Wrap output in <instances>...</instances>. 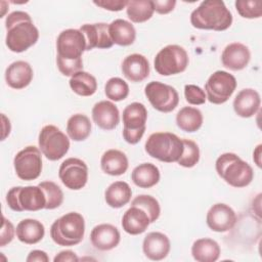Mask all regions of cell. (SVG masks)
I'll return each instance as SVG.
<instances>
[{"label": "cell", "instance_id": "6da1fadb", "mask_svg": "<svg viewBox=\"0 0 262 262\" xmlns=\"http://www.w3.org/2000/svg\"><path fill=\"white\" fill-rule=\"evenodd\" d=\"M56 64L58 71L67 77L83 71L82 54L86 50L83 33L78 29H67L56 39Z\"/></svg>", "mask_w": 262, "mask_h": 262}, {"label": "cell", "instance_id": "7a4b0ae2", "mask_svg": "<svg viewBox=\"0 0 262 262\" xmlns=\"http://www.w3.org/2000/svg\"><path fill=\"white\" fill-rule=\"evenodd\" d=\"M5 44L12 52L20 53L35 45L39 39V31L29 13L13 11L5 19Z\"/></svg>", "mask_w": 262, "mask_h": 262}, {"label": "cell", "instance_id": "3957f363", "mask_svg": "<svg viewBox=\"0 0 262 262\" xmlns=\"http://www.w3.org/2000/svg\"><path fill=\"white\" fill-rule=\"evenodd\" d=\"M190 24L200 30L225 31L232 24V14L223 1L207 0L191 12Z\"/></svg>", "mask_w": 262, "mask_h": 262}, {"label": "cell", "instance_id": "277c9868", "mask_svg": "<svg viewBox=\"0 0 262 262\" xmlns=\"http://www.w3.org/2000/svg\"><path fill=\"white\" fill-rule=\"evenodd\" d=\"M215 168L219 177L232 187H246L254 178L253 168L233 152L220 155L216 160Z\"/></svg>", "mask_w": 262, "mask_h": 262}, {"label": "cell", "instance_id": "5b68a950", "mask_svg": "<svg viewBox=\"0 0 262 262\" xmlns=\"http://www.w3.org/2000/svg\"><path fill=\"white\" fill-rule=\"evenodd\" d=\"M85 234L84 217L77 212H69L56 219L50 227L52 241L63 247H72L80 244Z\"/></svg>", "mask_w": 262, "mask_h": 262}, {"label": "cell", "instance_id": "8992f818", "mask_svg": "<svg viewBox=\"0 0 262 262\" xmlns=\"http://www.w3.org/2000/svg\"><path fill=\"white\" fill-rule=\"evenodd\" d=\"M148 156L165 163H174L179 160L183 151V142L171 132H156L148 136L145 145Z\"/></svg>", "mask_w": 262, "mask_h": 262}, {"label": "cell", "instance_id": "52a82bcc", "mask_svg": "<svg viewBox=\"0 0 262 262\" xmlns=\"http://www.w3.org/2000/svg\"><path fill=\"white\" fill-rule=\"evenodd\" d=\"M8 207L15 212L39 211L45 209L46 199L39 185L14 186L6 194Z\"/></svg>", "mask_w": 262, "mask_h": 262}, {"label": "cell", "instance_id": "ba28073f", "mask_svg": "<svg viewBox=\"0 0 262 262\" xmlns=\"http://www.w3.org/2000/svg\"><path fill=\"white\" fill-rule=\"evenodd\" d=\"M189 57L186 50L176 44L167 45L156 55L154 67L162 76H172L184 72L188 66Z\"/></svg>", "mask_w": 262, "mask_h": 262}, {"label": "cell", "instance_id": "9c48e42d", "mask_svg": "<svg viewBox=\"0 0 262 262\" xmlns=\"http://www.w3.org/2000/svg\"><path fill=\"white\" fill-rule=\"evenodd\" d=\"M147 110L140 102H132L123 111V138L129 144H136L146 129Z\"/></svg>", "mask_w": 262, "mask_h": 262}, {"label": "cell", "instance_id": "30bf717a", "mask_svg": "<svg viewBox=\"0 0 262 262\" xmlns=\"http://www.w3.org/2000/svg\"><path fill=\"white\" fill-rule=\"evenodd\" d=\"M38 144L41 152L49 161H58L69 151L70 139L56 126H44L38 137Z\"/></svg>", "mask_w": 262, "mask_h": 262}, {"label": "cell", "instance_id": "8fae6325", "mask_svg": "<svg viewBox=\"0 0 262 262\" xmlns=\"http://www.w3.org/2000/svg\"><path fill=\"white\" fill-rule=\"evenodd\" d=\"M236 88V79L225 71L214 72L205 84L207 99L214 104L226 102Z\"/></svg>", "mask_w": 262, "mask_h": 262}, {"label": "cell", "instance_id": "7c38bea8", "mask_svg": "<svg viewBox=\"0 0 262 262\" xmlns=\"http://www.w3.org/2000/svg\"><path fill=\"white\" fill-rule=\"evenodd\" d=\"M40 148L28 145L19 150L13 159V167L17 177L25 181L37 179L42 172V156Z\"/></svg>", "mask_w": 262, "mask_h": 262}, {"label": "cell", "instance_id": "4fadbf2b", "mask_svg": "<svg viewBox=\"0 0 262 262\" xmlns=\"http://www.w3.org/2000/svg\"><path fill=\"white\" fill-rule=\"evenodd\" d=\"M144 94L151 106L161 113H171L179 103L177 90L159 81L149 82L144 87Z\"/></svg>", "mask_w": 262, "mask_h": 262}, {"label": "cell", "instance_id": "5bb4252c", "mask_svg": "<svg viewBox=\"0 0 262 262\" xmlns=\"http://www.w3.org/2000/svg\"><path fill=\"white\" fill-rule=\"evenodd\" d=\"M58 177L62 184L72 190L82 189L88 180V167L78 158L66 159L59 167Z\"/></svg>", "mask_w": 262, "mask_h": 262}, {"label": "cell", "instance_id": "9a60e30c", "mask_svg": "<svg viewBox=\"0 0 262 262\" xmlns=\"http://www.w3.org/2000/svg\"><path fill=\"white\" fill-rule=\"evenodd\" d=\"M206 222L211 230L216 232H225L235 225L236 214L228 205L217 203L209 209Z\"/></svg>", "mask_w": 262, "mask_h": 262}, {"label": "cell", "instance_id": "2e32d148", "mask_svg": "<svg viewBox=\"0 0 262 262\" xmlns=\"http://www.w3.org/2000/svg\"><path fill=\"white\" fill-rule=\"evenodd\" d=\"M79 30L85 37L86 51H89L93 48L107 49L114 45L110 37L108 25L105 23L85 24L82 25Z\"/></svg>", "mask_w": 262, "mask_h": 262}, {"label": "cell", "instance_id": "e0dca14e", "mask_svg": "<svg viewBox=\"0 0 262 262\" xmlns=\"http://www.w3.org/2000/svg\"><path fill=\"white\" fill-rule=\"evenodd\" d=\"M120 239L121 234L119 229L108 223L98 224L90 232V242L99 251L113 250L119 245Z\"/></svg>", "mask_w": 262, "mask_h": 262}, {"label": "cell", "instance_id": "ac0fdd59", "mask_svg": "<svg viewBox=\"0 0 262 262\" xmlns=\"http://www.w3.org/2000/svg\"><path fill=\"white\" fill-rule=\"evenodd\" d=\"M171 249L169 237L159 231L148 232L142 243V251L146 258L152 261L165 259Z\"/></svg>", "mask_w": 262, "mask_h": 262}, {"label": "cell", "instance_id": "d6986e66", "mask_svg": "<svg viewBox=\"0 0 262 262\" xmlns=\"http://www.w3.org/2000/svg\"><path fill=\"white\" fill-rule=\"evenodd\" d=\"M251 59V52L248 46L239 42L228 44L221 53L223 67L230 71L244 70Z\"/></svg>", "mask_w": 262, "mask_h": 262}, {"label": "cell", "instance_id": "ffe728a7", "mask_svg": "<svg viewBox=\"0 0 262 262\" xmlns=\"http://www.w3.org/2000/svg\"><path fill=\"white\" fill-rule=\"evenodd\" d=\"M92 120L102 130H113L120 123V113L110 100H101L92 107Z\"/></svg>", "mask_w": 262, "mask_h": 262}, {"label": "cell", "instance_id": "44dd1931", "mask_svg": "<svg viewBox=\"0 0 262 262\" xmlns=\"http://www.w3.org/2000/svg\"><path fill=\"white\" fill-rule=\"evenodd\" d=\"M149 62L139 53L127 55L122 62V73L125 78L133 83L141 82L149 76Z\"/></svg>", "mask_w": 262, "mask_h": 262}, {"label": "cell", "instance_id": "7402d4cb", "mask_svg": "<svg viewBox=\"0 0 262 262\" xmlns=\"http://www.w3.org/2000/svg\"><path fill=\"white\" fill-rule=\"evenodd\" d=\"M261 105L260 94L253 88H245L241 90L233 99L234 113L241 118H251L259 110Z\"/></svg>", "mask_w": 262, "mask_h": 262}, {"label": "cell", "instance_id": "603a6c76", "mask_svg": "<svg viewBox=\"0 0 262 262\" xmlns=\"http://www.w3.org/2000/svg\"><path fill=\"white\" fill-rule=\"evenodd\" d=\"M33 69L25 60H16L10 63L5 71V81L13 89H24L30 85L33 80Z\"/></svg>", "mask_w": 262, "mask_h": 262}, {"label": "cell", "instance_id": "cb8c5ba5", "mask_svg": "<svg viewBox=\"0 0 262 262\" xmlns=\"http://www.w3.org/2000/svg\"><path fill=\"white\" fill-rule=\"evenodd\" d=\"M150 224L147 213L138 206L131 205L122 217V227L131 235L143 233Z\"/></svg>", "mask_w": 262, "mask_h": 262}, {"label": "cell", "instance_id": "d4e9b609", "mask_svg": "<svg viewBox=\"0 0 262 262\" xmlns=\"http://www.w3.org/2000/svg\"><path fill=\"white\" fill-rule=\"evenodd\" d=\"M128 166L129 162L127 156L119 149H107L100 159L101 170L111 176L123 175L127 171Z\"/></svg>", "mask_w": 262, "mask_h": 262}, {"label": "cell", "instance_id": "484cf974", "mask_svg": "<svg viewBox=\"0 0 262 262\" xmlns=\"http://www.w3.org/2000/svg\"><path fill=\"white\" fill-rule=\"evenodd\" d=\"M15 233L19 242L27 245H34L44 237L45 227L39 220L27 218L18 222Z\"/></svg>", "mask_w": 262, "mask_h": 262}, {"label": "cell", "instance_id": "4316f807", "mask_svg": "<svg viewBox=\"0 0 262 262\" xmlns=\"http://www.w3.org/2000/svg\"><path fill=\"white\" fill-rule=\"evenodd\" d=\"M108 33L113 43L119 46H129L134 43L136 38L134 26L122 18H117L108 25Z\"/></svg>", "mask_w": 262, "mask_h": 262}, {"label": "cell", "instance_id": "83f0119b", "mask_svg": "<svg viewBox=\"0 0 262 262\" xmlns=\"http://www.w3.org/2000/svg\"><path fill=\"white\" fill-rule=\"evenodd\" d=\"M220 253L218 243L212 238H199L191 246V255L198 262H215L219 259Z\"/></svg>", "mask_w": 262, "mask_h": 262}, {"label": "cell", "instance_id": "f1b7e54d", "mask_svg": "<svg viewBox=\"0 0 262 262\" xmlns=\"http://www.w3.org/2000/svg\"><path fill=\"white\" fill-rule=\"evenodd\" d=\"M160 170L151 163H142L136 166L131 174L133 183L140 188H150L160 181Z\"/></svg>", "mask_w": 262, "mask_h": 262}, {"label": "cell", "instance_id": "f546056e", "mask_svg": "<svg viewBox=\"0 0 262 262\" xmlns=\"http://www.w3.org/2000/svg\"><path fill=\"white\" fill-rule=\"evenodd\" d=\"M132 196V190L125 181H116L108 185L104 192L105 203L114 209H119L127 205Z\"/></svg>", "mask_w": 262, "mask_h": 262}, {"label": "cell", "instance_id": "4dcf8cb0", "mask_svg": "<svg viewBox=\"0 0 262 262\" xmlns=\"http://www.w3.org/2000/svg\"><path fill=\"white\" fill-rule=\"evenodd\" d=\"M202 112L192 106L182 107L176 115V124L182 131L192 133L196 132L203 125Z\"/></svg>", "mask_w": 262, "mask_h": 262}, {"label": "cell", "instance_id": "1f68e13d", "mask_svg": "<svg viewBox=\"0 0 262 262\" xmlns=\"http://www.w3.org/2000/svg\"><path fill=\"white\" fill-rule=\"evenodd\" d=\"M91 122L86 115L75 114L71 116L67 123V133L74 141H83L91 133Z\"/></svg>", "mask_w": 262, "mask_h": 262}, {"label": "cell", "instance_id": "d6a6232c", "mask_svg": "<svg viewBox=\"0 0 262 262\" xmlns=\"http://www.w3.org/2000/svg\"><path fill=\"white\" fill-rule=\"evenodd\" d=\"M71 89L80 96H91L97 90V81L94 76L85 71L74 74L69 81Z\"/></svg>", "mask_w": 262, "mask_h": 262}, {"label": "cell", "instance_id": "836d02e7", "mask_svg": "<svg viewBox=\"0 0 262 262\" xmlns=\"http://www.w3.org/2000/svg\"><path fill=\"white\" fill-rule=\"evenodd\" d=\"M154 12V3L150 0H130L127 2L126 13L132 23H144L151 18Z\"/></svg>", "mask_w": 262, "mask_h": 262}, {"label": "cell", "instance_id": "e575fe53", "mask_svg": "<svg viewBox=\"0 0 262 262\" xmlns=\"http://www.w3.org/2000/svg\"><path fill=\"white\" fill-rule=\"evenodd\" d=\"M46 199V205L45 209L46 210H53L58 208L62 202H63V192L61 188L53 181H42L38 184Z\"/></svg>", "mask_w": 262, "mask_h": 262}, {"label": "cell", "instance_id": "d590c367", "mask_svg": "<svg viewBox=\"0 0 262 262\" xmlns=\"http://www.w3.org/2000/svg\"><path fill=\"white\" fill-rule=\"evenodd\" d=\"M105 96L113 101H121L127 98L129 94L128 84L119 77L108 79L104 85Z\"/></svg>", "mask_w": 262, "mask_h": 262}, {"label": "cell", "instance_id": "8d00e7d4", "mask_svg": "<svg viewBox=\"0 0 262 262\" xmlns=\"http://www.w3.org/2000/svg\"><path fill=\"white\" fill-rule=\"evenodd\" d=\"M183 142V151L179 160L177 161L178 165L185 168L194 167L200 161V148L199 145L190 139H182Z\"/></svg>", "mask_w": 262, "mask_h": 262}, {"label": "cell", "instance_id": "74e56055", "mask_svg": "<svg viewBox=\"0 0 262 262\" xmlns=\"http://www.w3.org/2000/svg\"><path fill=\"white\" fill-rule=\"evenodd\" d=\"M131 205H135L143 209L150 220V223H154L158 220L161 214V208L158 200L149 194H139L132 202Z\"/></svg>", "mask_w": 262, "mask_h": 262}, {"label": "cell", "instance_id": "f35d334b", "mask_svg": "<svg viewBox=\"0 0 262 262\" xmlns=\"http://www.w3.org/2000/svg\"><path fill=\"white\" fill-rule=\"evenodd\" d=\"M235 9L242 17L259 18L262 15V1L260 0H236Z\"/></svg>", "mask_w": 262, "mask_h": 262}, {"label": "cell", "instance_id": "ab89813d", "mask_svg": "<svg viewBox=\"0 0 262 262\" xmlns=\"http://www.w3.org/2000/svg\"><path fill=\"white\" fill-rule=\"evenodd\" d=\"M184 97L189 104L200 105L206 102L207 96L205 91L196 85L187 84L184 86Z\"/></svg>", "mask_w": 262, "mask_h": 262}, {"label": "cell", "instance_id": "60d3db41", "mask_svg": "<svg viewBox=\"0 0 262 262\" xmlns=\"http://www.w3.org/2000/svg\"><path fill=\"white\" fill-rule=\"evenodd\" d=\"M15 229L13 224L2 215V226L0 231V247H5L9 243L12 242L14 237Z\"/></svg>", "mask_w": 262, "mask_h": 262}, {"label": "cell", "instance_id": "b9f144b4", "mask_svg": "<svg viewBox=\"0 0 262 262\" xmlns=\"http://www.w3.org/2000/svg\"><path fill=\"white\" fill-rule=\"evenodd\" d=\"M126 0H100V1H93V3L103 9L110 11H120L127 6Z\"/></svg>", "mask_w": 262, "mask_h": 262}, {"label": "cell", "instance_id": "7bdbcfd3", "mask_svg": "<svg viewBox=\"0 0 262 262\" xmlns=\"http://www.w3.org/2000/svg\"><path fill=\"white\" fill-rule=\"evenodd\" d=\"M152 3L155 11L159 14H167L171 12L176 5L175 0H156L152 1Z\"/></svg>", "mask_w": 262, "mask_h": 262}, {"label": "cell", "instance_id": "ee69618b", "mask_svg": "<svg viewBox=\"0 0 262 262\" xmlns=\"http://www.w3.org/2000/svg\"><path fill=\"white\" fill-rule=\"evenodd\" d=\"M53 261L54 262H76V261H79V258L75 252L71 250H66V251L59 252L53 258Z\"/></svg>", "mask_w": 262, "mask_h": 262}, {"label": "cell", "instance_id": "f6af8a7d", "mask_svg": "<svg viewBox=\"0 0 262 262\" xmlns=\"http://www.w3.org/2000/svg\"><path fill=\"white\" fill-rule=\"evenodd\" d=\"M27 262H48L49 257L46 252L41 250H33L29 253L27 259Z\"/></svg>", "mask_w": 262, "mask_h": 262}, {"label": "cell", "instance_id": "bcb514c9", "mask_svg": "<svg viewBox=\"0 0 262 262\" xmlns=\"http://www.w3.org/2000/svg\"><path fill=\"white\" fill-rule=\"evenodd\" d=\"M260 158H261V144H259V145L256 147V149L254 150V152H253V160L255 161L256 165H257L259 168L261 167V160H260Z\"/></svg>", "mask_w": 262, "mask_h": 262}]
</instances>
